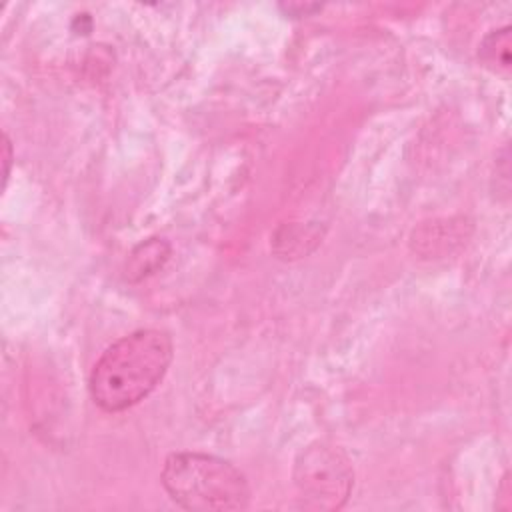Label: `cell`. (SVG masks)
<instances>
[{"instance_id":"6da1fadb","label":"cell","mask_w":512,"mask_h":512,"mask_svg":"<svg viewBox=\"0 0 512 512\" xmlns=\"http://www.w3.org/2000/svg\"><path fill=\"white\" fill-rule=\"evenodd\" d=\"M172 338L158 328L136 330L110 344L90 372V396L104 412H122L144 400L172 362Z\"/></svg>"},{"instance_id":"7a4b0ae2","label":"cell","mask_w":512,"mask_h":512,"mask_svg":"<svg viewBox=\"0 0 512 512\" xmlns=\"http://www.w3.org/2000/svg\"><path fill=\"white\" fill-rule=\"evenodd\" d=\"M166 494L186 510H242L250 502L246 476L228 460L204 452H176L160 474Z\"/></svg>"},{"instance_id":"3957f363","label":"cell","mask_w":512,"mask_h":512,"mask_svg":"<svg viewBox=\"0 0 512 512\" xmlns=\"http://www.w3.org/2000/svg\"><path fill=\"white\" fill-rule=\"evenodd\" d=\"M352 466L342 450L316 442L300 452L294 464V482L310 508L336 510L352 490Z\"/></svg>"},{"instance_id":"277c9868","label":"cell","mask_w":512,"mask_h":512,"mask_svg":"<svg viewBox=\"0 0 512 512\" xmlns=\"http://www.w3.org/2000/svg\"><path fill=\"white\" fill-rule=\"evenodd\" d=\"M168 254H170V246L164 240L154 238V240L140 244L132 252V258L128 264V276L136 274L138 278H142V276L152 274L158 266H162L166 262Z\"/></svg>"},{"instance_id":"5b68a950","label":"cell","mask_w":512,"mask_h":512,"mask_svg":"<svg viewBox=\"0 0 512 512\" xmlns=\"http://www.w3.org/2000/svg\"><path fill=\"white\" fill-rule=\"evenodd\" d=\"M480 58L488 66H494L498 72L510 70V28L508 26L494 30L484 38L480 46Z\"/></svg>"},{"instance_id":"8992f818","label":"cell","mask_w":512,"mask_h":512,"mask_svg":"<svg viewBox=\"0 0 512 512\" xmlns=\"http://www.w3.org/2000/svg\"><path fill=\"white\" fill-rule=\"evenodd\" d=\"M10 160H12V146L8 136H4V182L8 180V172H10Z\"/></svg>"}]
</instances>
